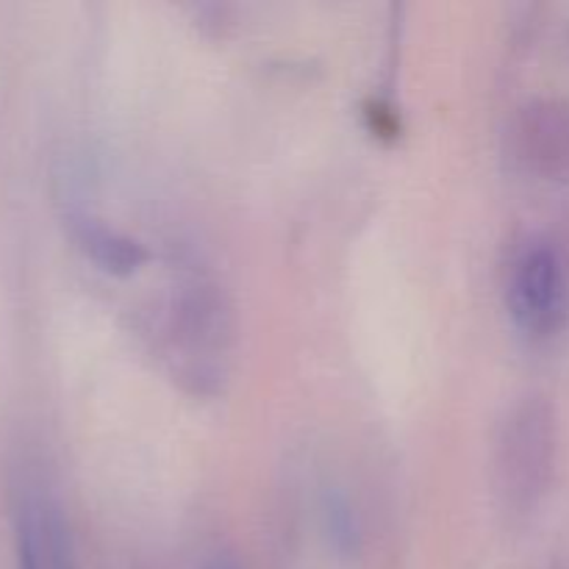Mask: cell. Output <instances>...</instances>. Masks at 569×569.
<instances>
[{"label":"cell","instance_id":"cell-1","mask_svg":"<svg viewBox=\"0 0 569 569\" xmlns=\"http://www.w3.org/2000/svg\"><path fill=\"white\" fill-rule=\"evenodd\" d=\"M559 450V409L548 395L528 392L503 411L492 439V487L511 520H528L548 500Z\"/></svg>","mask_w":569,"mask_h":569},{"label":"cell","instance_id":"cell-2","mask_svg":"<svg viewBox=\"0 0 569 569\" xmlns=\"http://www.w3.org/2000/svg\"><path fill=\"white\" fill-rule=\"evenodd\" d=\"M233 317L226 292L211 278L183 276L167 298L161 348L176 381L194 395H214L228 378Z\"/></svg>","mask_w":569,"mask_h":569},{"label":"cell","instance_id":"cell-3","mask_svg":"<svg viewBox=\"0 0 569 569\" xmlns=\"http://www.w3.org/2000/svg\"><path fill=\"white\" fill-rule=\"evenodd\" d=\"M506 309L526 337L550 339L569 315V281L559 248L531 239L515 256L506 278Z\"/></svg>","mask_w":569,"mask_h":569},{"label":"cell","instance_id":"cell-4","mask_svg":"<svg viewBox=\"0 0 569 569\" xmlns=\"http://www.w3.org/2000/svg\"><path fill=\"white\" fill-rule=\"evenodd\" d=\"M517 164L542 181L569 178V98L537 94L517 106L509 126Z\"/></svg>","mask_w":569,"mask_h":569},{"label":"cell","instance_id":"cell-5","mask_svg":"<svg viewBox=\"0 0 569 569\" xmlns=\"http://www.w3.org/2000/svg\"><path fill=\"white\" fill-rule=\"evenodd\" d=\"M17 569H78L67 515L42 489L26 492L17 506Z\"/></svg>","mask_w":569,"mask_h":569},{"label":"cell","instance_id":"cell-6","mask_svg":"<svg viewBox=\"0 0 569 569\" xmlns=\"http://www.w3.org/2000/svg\"><path fill=\"white\" fill-rule=\"evenodd\" d=\"M76 239L89 253V259L100 267V270L111 272V276H133L148 264L150 253L139 239L131 233L120 231V228L106 226L103 220H92V217H78L76 220Z\"/></svg>","mask_w":569,"mask_h":569},{"label":"cell","instance_id":"cell-7","mask_svg":"<svg viewBox=\"0 0 569 569\" xmlns=\"http://www.w3.org/2000/svg\"><path fill=\"white\" fill-rule=\"evenodd\" d=\"M322 520H326V533L331 537L333 548H337L339 553H359L361 522L353 503L348 500V495L331 489V492L326 495V503H322Z\"/></svg>","mask_w":569,"mask_h":569},{"label":"cell","instance_id":"cell-8","mask_svg":"<svg viewBox=\"0 0 569 569\" xmlns=\"http://www.w3.org/2000/svg\"><path fill=\"white\" fill-rule=\"evenodd\" d=\"M200 569H242V567H239V561L231 559V556H214V559L206 561Z\"/></svg>","mask_w":569,"mask_h":569}]
</instances>
